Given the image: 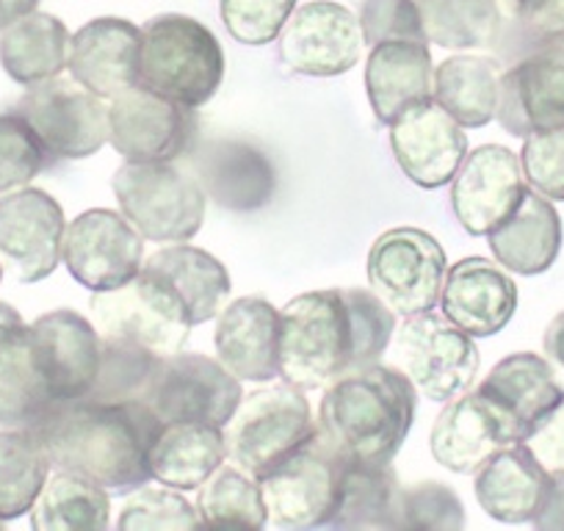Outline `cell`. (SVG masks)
<instances>
[{
    "label": "cell",
    "mask_w": 564,
    "mask_h": 531,
    "mask_svg": "<svg viewBox=\"0 0 564 531\" xmlns=\"http://www.w3.org/2000/svg\"><path fill=\"white\" fill-rule=\"evenodd\" d=\"M280 377L318 390L373 366L395 335V313L373 291H311L282 307Z\"/></svg>",
    "instance_id": "obj_1"
},
{
    "label": "cell",
    "mask_w": 564,
    "mask_h": 531,
    "mask_svg": "<svg viewBox=\"0 0 564 531\" xmlns=\"http://www.w3.org/2000/svg\"><path fill=\"white\" fill-rule=\"evenodd\" d=\"M161 424L139 399H75L47 410L31 432L53 468L124 496L153 479L150 448Z\"/></svg>",
    "instance_id": "obj_2"
},
{
    "label": "cell",
    "mask_w": 564,
    "mask_h": 531,
    "mask_svg": "<svg viewBox=\"0 0 564 531\" xmlns=\"http://www.w3.org/2000/svg\"><path fill=\"white\" fill-rule=\"evenodd\" d=\"M415 413L417 393L410 377L373 362L329 384L316 435L346 463L384 468L404 446Z\"/></svg>",
    "instance_id": "obj_3"
},
{
    "label": "cell",
    "mask_w": 564,
    "mask_h": 531,
    "mask_svg": "<svg viewBox=\"0 0 564 531\" xmlns=\"http://www.w3.org/2000/svg\"><path fill=\"white\" fill-rule=\"evenodd\" d=\"M225 53L208 25L186 14H159L141 29L139 84L183 108H199L219 91Z\"/></svg>",
    "instance_id": "obj_4"
},
{
    "label": "cell",
    "mask_w": 564,
    "mask_h": 531,
    "mask_svg": "<svg viewBox=\"0 0 564 531\" xmlns=\"http://www.w3.org/2000/svg\"><path fill=\"white\" fill-rule=\"evenodd\" d=\"M89 311L102 340L153 357L183 351L194 327L183 296L172 289L170 280L144 263L122 289L91 296Z\"/></svg>",
    "instance_id": "obj_5"
},
{
    "label": "cell",
    "mask_w": 564,
    "mask_h": 531,
    "mask_svg": "<svg viewBox=\"0 0 564 531\" xmlns=\"http://www.w3.org/2000/svg\"><path fill=\"white\" fill-rule=\"evenodd\" d=\"M316 437L311 402L296 384H274L241 399L225 432L227 457L254 481Z\"/></svg>",
    "instance_id": "obj_6"
},
{
    "label": "cell",
    "mask_w": 564,
    "mask_h": 531,
    "mask_svg": "<svg viewBox=\"0 0 564 531\" xmlns=\"http://www.w3.org/2000/svg\"><path fill=\"white\" fill-rule=\"evenodd\" d=\"M119 210L141 238L186 243L203 230L205 192L192 172L172 161L119 166L111 181Z\"/></svg>",
    "instance_id": "obj_7"
},
{
    "label": "cell",
    "mask_w": 564,
    "mask_h": 531,
    "mask_svg": "<svg viewBox=\"0 0 564 531\" xmlns=\"http://www.w3.org/2000/svg\"><path fill=\"white\" fill-rule=\"evenodd\" d=\"M366 269L371 291L395 316H417L435 311L448 260L435 236L395 227L373 241Z\"/></svg>",
    "instance_id": "obj_8"
},
{
    "label": "cell",
    "mask_w": 564,
    "mask_h": 531,
    "mask_svg": "<svg viewBox=\"0 0 564 531\" xmlns=\"http://www.w3.org/2000/svg\"><path fill=\"white\" fill-rule=\"evenodd\" d=\"M243 399L241 379L205 355L159 357L139 402L161 421H205L227 426Z\"/></svg>",
    "instance_id": "obj_9"
},
{
    "label": "cell",
    "mask_w": 564,
    "mask_h": 531,
    "mask_svg": "<svg viewBox=\"0 0 564 531\" xmlns=\"http://www.w3.org/2000/svg\"><path fill=\"white\" fill-rule=\"evenodd\" d=\"M393 351L401 371L432 402H452L470 390L479 373V349L470 335L432 313L404 316L393 335Z\"/></svg>",
    "instance_id": "obj_10"
},
{
    "label": "cell",
    "mask_w": 564,
    "mask_h": 531,
    "mask_svg": "<svg viewBox=\"0 0 564 531\" xmlns=\"http://www.w3.org/2000/svg\"><path fill=\"white\" fill-rule=\"evenodd\" d=\"M344 459L313 437L307 446L260 476V496L276 529H318L333 523Z\"/></svg>",
    "instance_id": "obj_11"
},
{
    "label": "cell",
    "mask_w": 564,
    "mask_h": 531,
    "mask_svg": "<svg viewBox=\"0 0 564 531\" xmlns=\"http://www.w3.org/2000/svg\"><path fill=\"white\" fill-rule=\"evenodd\" d=\"M14 111L31 124L53 159H89L108 142L106 102L75 80L51 78L31 86Z\"/></svg>",
    "instance_id": "obj_12"
},
{
    "label": "cell",
    "mask_w": 564,
    "mask_h": 531,
    "mask_svg": "<svg viewBox=\"0 0 564 531\" xmlns=\"http://www.w3.org/2000/svg\"><path fill=\"white\" fill-rule=\"evenodd\" d=\"M64 263L91 294L122 289L141 272L144 243L122 214L106 208L84 210L64 232Z\"/></svg>",
    "instance_id": "obj_13"
},
{
    "label": "cell",
    "mask_w": 564,
    "mask_h": 531,
    "mask_svg": "<svg viewBox=\"0 0 564 531\" xmlns=\"http://www.w3.org/2000/svg\"><path fill=\"white\" fill-rule=\"evenodd\" d=\"M192 108L177 106L170 97L130 86L111 97L108 106V142L130 164L181 159L192 142Z\"/></svg>",
    "instance_id": "obj_14"
},
{
    "label": "cell",
    "mask_w": 564,
    "mask_h": 531,
    "mask_svg": "<svg viewBox=\"0 0 564 531\" xmlns=\"http://www.w3.org/2000/svg\"><path fill=\"white\" fill-rule=\"evenodd\" d=\"M360 56V20L333 0H313L294 9L280 34L282 64L296 75L333 78L357 67Z\"/></svg>",
    "instance_id": "obj_15"
},
{
    "label": "cell",
    "mask_w": 564,
    "mask_h": 531,
    "mask_svg": "<svg viewBox=\"0 0 564 531\" xmlns=\"http://www.w3.org/2000/svg\"><path fill=\"white\" fill-rule=\"evenodd\" d=\"M67 219L42 188H18L0 199V258L20 283H40L58 269Z\"/></svg>",
    "instance_id": "obj_16"
},
{
    "label": "cell",
    "mask_w": 564,
    "mask_h": 531,
    "mask_svg": "<svg viewBox=\"0 0 564 531\" xmlns=\"http://www.w3.org/2000/svg\"><path fill=\"white\" fill-rule=\"evenodd\" d=\"M390 150L395 164L421 188H441L454 181L468 155L463 124L432 97L406 108L390 122Z\"/></svg>",
    "instance_id": "obj_17"
},
{
    "label": "cell",
    "mask_w": 564,
    "mask_h": 531,
    "mask_svg": "<svg viewBox=\"0 0 564 531\" xmlns=\"http://www.w3.org/2000/svg\"><path fill=\"white\" fill-rule=\"evenodd\" d=\"M31 338L53 408L86 399L97 382L102 357V340L95 324L62 307L36 318L31 324Z\"/></svg>",
    "instance_id": "obj_18"
},
{
    "label": "cell",
    "mask_w": 564,
    "mask_h": 531,
    "mask_svg": "<svg viewBox=\"0 0 564 531\" xmlns=\"http://www.w3.org/2000/svg\"><path fill=\"white\" fill-rule=\"evenodd\" d=\"M525 188L520 159L501 144H485L465 155L452 181V210L465 232L490 236L520 205Z\"/></svg>",
    "instance_id": "obj_19"
},
{
    "label": "cell",
    "mask_w": 564,
    "mask_h": 531,
    "mask_svg": "<svg viewBox=\"0 0 564 531\" xmlns=\"http://www.w3.org/2000/svg\"><path fill=\"white\" fill-rule=\"evenodd\" d=\"M496 119L518 139L564 128V42H542L501 75Z\"/></svg>",
    "instance_id": "obj_20"
},
{
    "label": "cell",
    "mask_w": 564,
    "mask_h": 531,
    "mask_svg": "<svg viewBox=\"0 0 564 531\" xmlns=\"http://www.w3.org/2000/svg\"><path fill=\"white\" fill-rule=\"evenodd\" d=\"M188 164L205 197L219 208L247 214L265 208L276 194L274 161L247 139H208L188 155Z\"/></svg>",
    "instance_id": "obj_21"
},
{
    "label": "cell",
    "mask_w": 564,
    "mask_h": 531,
    "mask_svg": "<svg viewBox=\"0 0 564 531\" xmlns=\"http://www.w3.org/2000/svg\"><path fill=\"white\" fill-rule=\"evenodd\" d=\"M514 435L496 408L481 393H459L437 415L430 435L437 465L459 476L479 474L501 448L512 446Z\"/></svg>",
    "instance_id": "obj_22"
},
{
    "label": "cell",
    "mask_w": 564,
    "mask_h": 531,
    "mask_svg": "<svg viewBox=\"0 0 564 531\" xmlns=\"http://www.w3.org/2000/svg\"><path fill=\"white\" fill-rule=\"evenodd\" d=\"M446 322L470 338L498 335L518 311V285L487 258H463L446 272L441 291Z\"/></svg>",
    "instance_id": "obj_23"
},
{
    "label": "cell",
    "mask_w": 564,
    "mask_h": 531,
    "mask_svg": "<svg viewBox=\"0 0 564 531\" xmlns=\"http://www.w3.org/2000/svg\"><path fill=\"white\" fill-rule=\"evenodd\" d=\"M141 29L122 18H97L69 36L67 69L75 84L111 100L139 84Z\"/></svg>",
    "instance_id": "obj_24"
},
{
    "label": "cell",
    "mask_w": 564,
    "mask_h": 531,
    "mask_svg": "<svg viewBox=\"0 0 564 531\" xmlns=\"http://www.w3.org/2000/svg\"><path fill=\"white\" fill-rule=\"evenodd\" d=\"M282 316L260 296H241L219 313L214 333L221 366L247 382H271L280 377Z\"/></svg>",
    "instance_id": "obj_25"
},
{
    "label": "cell",
    "mask_w": 564,
    "mask_h": 531,
    "mask_svg": "<svg viewBox=\"0 0 564 531\" xmlns=\"http://www.w3.org/2000/svg\"><path fill=\"white\" fill-rule=\"evenodd\" d=\"M476 393L485 395L501 413L518 443H523L529 432L564 402V388L551 362L531 351L503 357Z\"/></svg>",
    "instance_id": "obj_26"
},
{
    "label": "cell",
    "mask_w": 564,
    "mask_h": 531,
    "mask_svg": "<svg viewBox=\"0 0 564 531\" xmlns=\"http://www.w3.org/2000/svg\"><path fill=\"white\" fill-rule=\"evenodd\" d=\"M51 408L31 327L9 302H0V424L31 430Z\"/></svg>",
    "instance_id": "obj_27"
},
{
    "label": "cell",
    "mask_w": 564,
    "mask_h": 531,
    "mask_svg": "<svg viewBox=\"0 0 564 531\" xmlns=\"http://www.w3.org/2000/svg\"><path fill=\"white\" fill-rule=\"evenodd\" d=\"M366 91L371 111L390 124L406 108L435 97V64L430 42H382L366 62Z\"/></svg>",
    "instance_id": "obj_28"
},
{
    "label": "cell",
    "mask_w": 564,
    "mask_h": 531,
    "mask_svg": "<svg viewBox=\"0 0 564 531\" xmlns=\"http://www.w3.org/2000/svg\"><path fill=\"white\" fill-rule=\"evenodd\" d=\"M551 470L542 468L523 443L501 448L476 474V501L501 523H529L540 512Z\"/></svg>",
    "instance_id": "obj_29"
},
{
    "label": "cell",
    "mask_w": 564,
    "mask_h": 531,
    "mask_svg": "<svg viewBox=\"0 0 564 531\" xmlns=\"http://www.w3.org/2000/svg\"><path fill=\"white\" fill-rule=\"evenodd\" d=\"M225 426L205 421H166L150 448L153 479L175 490L203 487L227 457Z\"/></svg>",
    "instance_id": "obj_30"
},
{
    "label": "cell",
    "mask_w": 564,
    "mask_h": 531,
    "mask_svg": "<svg viewBox=\"0 0 564 531\" xmlns=\"http://www.w3.org/2000/svg\"><path fill=\"white\" fill-rule=\"evenodd\" d=\"M490 249L507 272L523 278L547 272L562 249V219L551 199L525 192L514 214L490 232Z\"/></svg>",
    "instance_id": "obj_31"
},
{
    "label": "cell",
    "mask_w": 564,
    "mask_h": 531,
    "mask_svg": "<svg viewBox=\"0 0 564 531\" xmlns=\"http://www.w3.org/2000/svg\"><path fill=\"white\" fill-rule=\"evenodd\" d=\"M69 31L58 18L31 12L0 31V64L23 86L45 84L67 69Z\"/></svg>",
    "instance_id": "obj_32"
},
{
    "label": "cell",
    "mask_w": 564,
    "mask_h": 531,
    "mask_svg": "<svg viewBox=\"0 0 564 531\" xmlns=\"http://www.w3.org/2000/svg\"><path fill=\"white\" fill-rule=\"evenodd\" d=\"M144 266L170 280L172 289L186 302L194 327L219 316L230 300V274L225 263L199 247H188V243L164 247L150 254Z\"/></svg>",
    "instance_id": "obj_33"
},
{
    "label": "cell",
    "mask_w": 564,
    "mask_h": 531,
    "mask_svg": "<svg viewBox=\"0 0 564 531\" xmlns=\"http://www.w3.org/2000/svg\"><path fill=\"white\" fill-rule=\"evenodd\" d=\"M501 69L485 56H452L435 69V100L463 128H485L496 119Z\"/></svg>",
    "instance_id": "obj_34"
},
{
    "label": "cell",
    "mask_w": 564,
    "mask_h": 531,
    "mask_svg": "<svg viewBox=\"0 0 564 531\" xmlns=\"http://www.w3.org/2000/svg\"><path fill=\"white\" fill-rule=\"evenodd\" d=\"M401 485L390 465L346 463L340 470V496L335 507V529H399Z\"/></svg>",
    "instance_id": "obj_35"
},
{
    "label": "cell",
    "mask_w": 564,
    "mask_h": 531,
    "mask_svg": "<svg viewBox=\"0 0 564 531\" xmlns=\"http://www.w3.org/2000/svg\"><path fill=\"white\" fill-rule=\"evenodd\" d=\"M108 523H111L108 490L69 470L47 476L40 498L31 507V525L36 531L108 529Z\"/></svg>",
    "instance_id": "obj_36"
},
{
    "label": "cell",
    "mask_w": 564,
    "mask_h": 531,
    "mask_svg": "<svg viewBox=\"0 0 564 531\" xmlns=\"http://www.w3.org/2000/svg\"><path fill=\"white\" fill-rule=\"evenodd\" d=\"M51 468V459L34 432H0V520L3 523L31 512Z\"/></svg>",
    "instance_id": "obj_37"
},
{
    "label": "cell",
    "mask_w": 564,
    "mask_h": 531,
    "mask_svg": "<svg viewBox=\"0 0 564 531\" xmlns=\"http://www.w3.org/2000/svg\"><path fill=\"white\" fill-rule=\"evenodd\" d=\"M430 45L446 51L487 47L501 34L503 14L496 0H417Z\"/></svg>",
    "instance_id": "obj_38"
},
{
    "label": "cell",
    "mask_w": 564,
    "mask_h": 531,
    "mask_svg": "<svg viewBox=\"0 0 564 531\" xmlns=\"http://www.w3.org/2000/svg\"><path fill=\"white\" fill-rule=\"evenodd\" d=\"M197 512L203 525L210 529H230V525L263 529L269 520L260 485L241 468L216 470L199 490Z\"/></svg>",
    "instance_id": "obj_39"
},
{
    "label": "cell",
    "mask_w": 564,
    "mask_h": 531,
    "mask_svg": "<svg viewBox=\"0 0 564 531\" xmlns=\"http://www.w3.org/2000/svg\"><path fill=\"white\" fill-rule=\"evenodd\" d=\"M203 523L194 503H188L181 492L161 490V487H144L133 490L124 501L117 525L122 531H172V529H197Z\"/></svg>",
    "instance_id": "obj_40"
},
{
    "label": "cell",
    "mask_w": 564,
    "mask_h": 531,
    "mask_svg": "<svg viewBox=\"0 0 564 531\" xmlns=\"http://www.w3.org/2000/svg\"><path fill=\"white\" fill-rule=\"evenodd\" d=\"M47 153L18 111L0 113V194L29 186L45 170Z\"/></svg>",
    "instance_id": "obj_41"
},
{
    "label": "cell",
    "mask_w": 564,
    "mask_h": 531,
    "mask_svg": "<svg viewBox=\"0 0 564 531\" xmlns=\"http://www.w3.org/2000/svg\"><path fill=\"white\" fill-rule=\"evenodd\" d=\"M465 507L457 492L443 481H421L401 487L399 529L459 531L465 525Z\"/></svg>",
    "instance_id": "obj_42"
},
{
    "label": "cell",
    "mask_w": 564,
    "mask_h": 531,
    "mask_svg": "<svg viewBox=\"0 0 564 531\" xmlns=\"http://www.w3.org/2000/svg\"><path fill=\"white\" fill-rule=\"evenodd\" d=\"M296 0H221L227 34L249 47L271 45L294 14Z\"/></svg>",
    "instance_id": "obj_43"
},
{
    "label": "cell",
    "mask_w": 564,
    "mask_h": 531,
    "mask_svg": "<svg viewBox=\"0 0 564 531\" xmlns=\"http://www.w3.org/2000/svg\"><path fill=\"white\" fill-rule=\"evenodd\" d=\"M520 170L536 194L564 203V128L529 133L520 150Z\"/></svg>",
    "instance_id": "obj_44"
},
{
    "label": "cell",
    "mask_w": 564,
    "mask_h": 531,
    "mask_svg": "<svg viewBox=\"0 0 564 531\" xmlns=\"http://www.w3.org/2000/svg\"><path fill=\"white\" fill-rule=\"evenodd\" d=\"M360 31L366 45L382 42H430L417 0H362Z\"/></svg>",
    "instance_id": "obj_45"
},
{
    "label": "cell",
    "mask_w": 564,
    "mask_h": 531,
    "mask_svg": "<svg viewBox=\"0 0 564 531\" xmlns=\"http://www.w3.org/2000/svg\"><path fill=\"white\" fill-rule=\"evenodd\" d=\"M523 446L545 470H564V402L529 432Z\"/></svg>",
    "instance_id": "obj_46"
},
{
    "label": "cell",
    "mask_w": 564,
    "mask_h": 531,
    "mask_svg": "<svg viewBox=\"0 0 564 531\" xmlns=\"http://www.w3.org/2000/svg\"><path fill=\"white\" fill-rule=\"evenodd\" d=\"M531 523L542 531H564V470H551L545 498Z\"/></svg>",
    "instance_id": "obj_47"
},
{
    "label": "cell",
    "mask_w": 564,
    "mask_h": 531,
    "mask_svg": "<svg viewBox=\"0 0 564 531\" xmlns=\"http://www.w3.org/2000/svg\"><path fill=\"white\" fill-rule=\"evenodd\" d=\"M523 25L540 42H564V0H542Z\"/></svg>",
    "instance_id": "obj_48"
},
{
    "label": "cell",
    "mask_w": 564,
    "mask_h": 531,
    "mask_svg": "<svg viewBox=\"0 0 564 531\" xmlns=\"http://www.w3.org/2000/svg\"><path fill=\"white\" fill-rule=\"evenodd\" d=\"M542 346H545V355L564 368V311L558 313L551 324H547Z\"/></svg>",
    "instance_id": "obj_49"
},
{
    "label": "cell",
    "mask_w": 564,
    "mask_h": 531,
    "mask_svg": "<svg viewBox=\"0 0 564 531\" xmlns=\"http://www.w3.org/2000/svg\"><path fill=\"white\" fill-rule=\"evenodd\" d=\"M36 9H40V0H0V31H7L12 23L29 18Z\"/></svg>",
    "instance_id": "obj_50"
},
{
    "label": "cell",
    "mask_w": 564,
    "mask_h": 531,
    "mask_svg": "<svg viewBox=\"0 0 564 531\" xmlns=\"http://www.w3.org/2000/svg\"><path fill=\"white\" fill-rule=\"evenodd\" d=\"M498 9H501V14L507 20H512V23H520L523 25L525 20L531 18V14L540 9L542 0H496Z\"/></svg>",
    "instance_id": "obj_51"
},
{
    "label": "cell",
    "mask_w": 564,
    "mask_h": 531,
    "mask_svg": "<svg viewBox=\"0 0 564 531\" xmlns=\"http://www.w3.org/2000/svg\"><path fill=\"white\" fill-rule=\"evenodd\" d=\"M0 283H3V263H0Z\"/></svg>",
    "instance_id": "obj_52"
},
{
    "label": "cell",
    "mask_w": 564,
    "mask_h": 531,
    "mask_svg": "<svg viewBox=\"0 0 564 531\" xmlns=\"http://www.w3.org/2000/svg\"><path fill=\"white\" fill-rule=\"evenodd\" d=\"M0 529H3V520H0Z\"/></svg>",
    "instance_id": "obj_53"
}]
</instances>
